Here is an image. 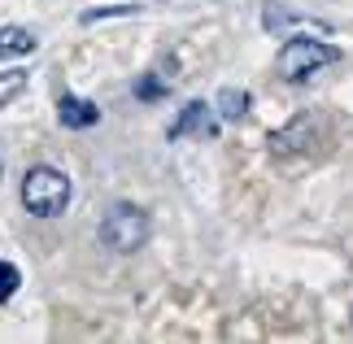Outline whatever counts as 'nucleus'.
<instances>
[{
	"label": "nucleus",
	"mask_w": 353,
	"mask_h": 344,
	"mask_svg": "<svg viewBox=\"0 0 353 344\" xmlns=\"http://www.w3.org/2000/svg\"><path fill=\"white\" fill-rule=\"evenodd\" d=\"M166 92H170V88L161 83V79H153V74H144L140 83H135V96H140V101H161Z\"/></svg>",
	"instance_id": "12"
},
{
	"label": "nucleus",
	"mask_w": 353,
	"mask_h": 344,
	"mask_svg": "<svg viewBox=\"0 0 353 344\" xmlns=\"http://www.w3.org/2000/svg\"><path fill=\"white\" fill-rule=\"evenodd\" d=\"M22 88H26V70H5L0 74V109H5L13 96H22Z\"/></svg>",
	"instance_id": "10"
},
{
	"label": "nucleus",
	"mask_w": 353,
	"mask_h": 344,
	"mask_svg": "<svg viewBox=\"0 0 353 344\" xmlns=\"http://www.w3.org/2000/svg\"><path fill=\"white\" fill-rule=\"evenodd\" d=\"M219 131V122H214V109L205 105V101H188L183 109H179V118L170 122V140H183V135H214Z\"/></svg>",
	"instance_id": "5"
},
{
	"label": "nucleus",
	"mask_w": 353,
	"mask_h": 344,
	"mask_svg": "<svg viewBox=\"0 0 353 344\" xmlns=\"http://www.w3.org/2000/svg\"><path fill=\"white\" fill-rule=\"evenodd\" d=\"M22 205L35 218H57L70 205V179L57 166H31L22 179Z\"/></svg>",
	"instance_id": "2"
},
{
	"label": "nucleus",
	"mask_w": 353,
	"mask_h": 344,
	"mask_svg": "<svg viewBox=\"0 0 353 344\" xmlns=\"http://www.w3.org/2000/svg\"><path fill=\"white\" fill-rule=\"evenodd\" d=\"M336 61H341V48L323 44V39L296 35V39H288V44L279 48L275 70H279V79H288V83H301V79H314L319 70H327Z\"/></svg>",
	"instance_id": "3"
},
{
	"label": "nucleus",
	"mask_w": 353,
	"mask_h": 344,
	"mask_svg": "<svg viewBox=\"0 0 353 344\" xmlns=\"http://www.w3.org/2000/svg\"><path fill=\"white\" fill-rule=\"evenodd\" d=\"M22 287V274L13 261H0V301H13V292Z\"/></svg>",
	"instance_id": "11"
},
{
	"label": "nucleus",
	"mask_w": 353,
	"mask_h": 344,
	"mask_svg": "<svg viewBox=\"0 0 353 344\" xmlns=\"http://www.w3.org/2000/svg\"><path fill=\"white\" fill-rule=\"evenodd\" d=\"M35 48H39L35 31H26V26H0V61H9V57H31Z\"/></svg>",
	"instance_id": "7"
},
{
	"label": "nucleus",
	"mask_w": 353,
	"mask_h": 344,
	"mask_svg": "<svg viewBox=\"0 0 353 344\" xmlns=\"http://www.w3.org/2000/svg\"><path fill=\"white\" fill-rule=\"evenodd\" d=\"M57 118H61V127H70V131H88V127H97L101 122V109L83 101V96H70L65 92L61 101H57Z\"/></svg>",
	"instance_id": "6"
},
{
	"label": "nucleus",
	"mask_w": 353,
	"mask_h": 344,
	"mask_svg": "<svg viewBox=\"0 0 353 344\" xmlns=\"http://www.w3.org/2000/svg\"><path fill=\"white\" fill-rule=\"evenodd\" d=\"M148 236H153V223H148V214L131 201L110 205L105 218H101V244L110 253H135V249L148 244Z\"/></svg>",
	"instance_id": "1"
},
{
	"label": "nucleus",
	"mask_w": 353,
	"mask_h": 344,
	"mask_svg": "<svg viewBox=\"0 0 353 344\" xmlns=\"http://www.w3.org/2000/svg\"><path fill=\"white\" fill-rule=\"evenodd\" d=\"M323 140V118L319 114H296L288 127H279L270 135V153L275 157H292V153H305Z\"/></svg>",
	"instance_id": "4"
},
{
	"label": "nucleus",
	"mask_w": 353,
	"mask_h": 344,
	"mask_svg": "<svg viewBox=\"0 0 353 344\" xmlns=\"http://www.w3.org/2000/svg\"><path fill=\"white\" fill-rule=\"evenodd\" d=\"M131 13H140V5H105V9H83L79 22L92 26V22H105V18H131Z\"/></svg>",
	"instance_id": "9"
},
{
	"label": "nucleus",
	"mask_w": 353,
	"mask_h": 344,
	"mask_svg": "<svg viewBox=\"0 0 353 344\" xmlns=\"http://www.w3.org/2000/svg\"><path fill=\"white\" fill-rule=\"evenodd\" d=\"M219 114H223L227 122L244 118V114H249V92H244V88H223V92H219Z\"/></svg>",
	"instance_id": "8"
}]
</instances>
